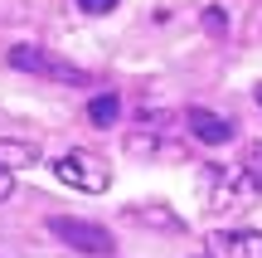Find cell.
I'll return each instance as SVG.
<instances>
[{
  "instance_id": "5b68a950",
  "label": "cell",
  "mask_w": 262,
  "mask_h": 258,
  "mask_svg": "<svg viewBox=\"0 0 262 258\" xmlns=\"http://www.w3.org/2000/svg\"><path fill=\"white\" fill-rule=\"evenodd\" d=\"M185 127H189L204 146H224L228 136H233V122L219 117V112H209V107H189V112H185Z\"/></svg>"
},
{
  "instance_id": "8fae6325",
  "label": "cell",
  "mask_w": 262,
  "mask_h": 258,
  "mask_svg": "<svg viewBox=\"0 0 262 258\" xmlns=\"http://www.w3.org/2000/svg\"><path fill=\"white\" fill-rule=\"evenodd\" d=\"M10 190H15V175H10V166H0V200H10Z\"/></svg>"
},
{
  "instance_id": "277c9868",
  "label": "cell",
  "mask_w": 262,
  "mask_h": 258,
  "mask_svg": "<svg viewBox=\"0 0 262 258\" xmlns=\"http://www.w3.org/2000/svg\"><path fill=\"white\" fill-rule=\"evenodd\" d=\"M209 258H262L257 229H214L209 234Z\"/></svg>"
},
{
  "instance_id": "6da1fadb",
  "label": "cell",
  "mask_w": 262,
  "mask_h": 258,
  "mask_svg": "<svg viewBox=\"0 0 262 258\" xmlns=\"http://www.w3.org/2000/svg\"><path fill=\"white\" fill-rule=\"evenodd\" d=\"M10 68L49 78V83H68V88H93V73H88V68L68 64L63 54H49V49H39V44H15L10 49Z\"/></svg>"
},
{
  "instance_id": "52a82bcc",
  "label": "cell",
  "mask_w": 262,
  "mask_h": 258,
  "mask_svg": "<svg viewBox=\"0 0 262 258\" xmlns=\"http://www.w3.org/2000/svg\"><path fill=\"white\" fill-rule=\"evenodd\" d=\"M5 161L34 166V161H39V146H29V142H0V166H5Z\"/></svg>"
},
{
  "instance_id": "7a4b0ae2",
  "label": "cell",
  "mask_w": 262,
  "mask_h": 258,
  "mask_svg": "<svg viewBox=\"0 0 262 258\" xmlns=\"http://www.w3.org/2000/svg\"><path fill=\"white\" fill-rule=\"evenodd\" d=\"M54 175L63 185H73V190L83 195H102L107 185H112V171H107V161L97 151H83V146H73V151H63L54 161Z\"/></svg>"
},
{
  "instance_id": "30bf717a",
  "label": "cell",
  "mask_w": 262,
  "mask_h": 258,
  "mask_svg": "<svg viewBox=\"0 0 262 258\" xmlns=\"http://www.w3.org/2000/svg\"><path fill=\"white\" fill-rule=\"evenodd\" d=\"M112 5H117V0H78V10H83V15H107Z\"/></svg>"
},
{
  "instance_id": "8992f818",
  "label": "cell",
  "mask_w": 262,
  "mask_h": 258,
  "mask_svg": "<svg viewBox=\"0 0 262 258\" xmlns=\"http://www.w3.org/2000/svg\"><path fill=\"white\" fill-rule=\"evenodd\" d=\"M117 117H122V97L117 93H97L93 103H88V122L93 127H112Z\"/></svg>"
},
{
  "instance_id": "7c38bea8",
  "label": "cell",
  "mask_w": 262,
  "mask_h": 258,
  "mask_svg": "<svg viewBox=\"0 0 262 258\" xmlns=\"http://www.w3.org/2000/svg\"><path fill=\"white\" fill-rule=\"evenodd\" d=\"M253 97H257V107H262V83H257V88H253Z\"/></svg>"
},
{
  "instance_id": "ba28073f",
  "label": "cell",
  "mask_w": 262,
  "mask_h": 258,
  "mask_svg": "<svg viewBox=\"0 0 262 258\" xmlns=\"http://www.w3.org/2000/svg\"><path fill=\"white\" fill-rule=\"evenodd\" d=\"M243 175L253 181V190H262V142L243 146Z\"/></svg>"
},
{
  "instance_id": "9c48e42d",
  "label": "cell",
  "mask_w": 262,
  "mask_h": 258,
  "mask_svg": "<svg viewBox=\"0 0 262 258\" xmlns=\"http://www.w3.org/2000/svg\"><path fill=\"white\" fill-rule=\"evenodd\" d=\"M204 25L214 29V34H219V29H228V10H219V5H209V10H204Z\"/></svg>"
},
{
  "instance_id": "3957f363",
  "label": "cell",
  "mask_w": 262,
  "mask_h": 258,
  "mask_svg": "<svg viewBox=\"0 0 262 258\" xmlns=\"http://www.w3.org/2000/svg\"><path fill=\"white\" fill-rule=\"evenodd\" d=\"M49 234L63 239L68 249L88 253V258H107V253L117 249V239L102 229V224H93V220H68V214H54V220H49Z\"/></svg>"
}]
</instances>
